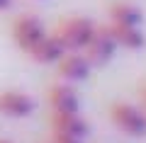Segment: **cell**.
<instances>
[{
  "label": "cell",
  "mask_w": 146,
  "mask_h": 143,
  "mask_svg": "<svg viewBox=\"0 0 146 143\" xmlns=\"http://www.w3.org/2000/svg\"><path fill=\"white\" fill-rule=\"evenodd\" d=\"M95 22L90 17H66L61 24L54 29V34L58 36V41L63 44L66 51H83V46L88 44V39L95 32Z\"/></svg>",
  "instance_id": "obj_1"
},
{
  "label": "cell",
  "mask_w": 146,
  "mask_h": 143,
  "mask_svg": "<svg viewBox=\"0 0 146 143\" xmlns=\"http://www.w3.org/2000/svg\"><path fill=\"white\" fill-rule=\"evenodd\" d=\"M110 121L115 124L124 136L141 138L146 136V112L129 102H112L110 104Z\"/></svg>",
  "instance_id": "obj_2"
},
{
  "label": "cell",
  "mask_w": 146,
  "mask_h": 143,
  "mask_svg": "<svg viewBox=\"0 0 146 143\" xmlns=\"http://www.w3.org/2000/svg\"><path fill=\"white\" fill-rule=\"evenodd\" d=\"M115 53H117V44L110 34L107 24H98L88 44L83 46V56L90 61V66H105L115 58Z\"/></svg>",
  "instance_id": "obj_3"
},
{
  "label": "cell",
  "mask_w": 146,
  "mask_h": 143,
  "mask_svg": "<svg viewBox=\"0 0 146 143\" xmlns=\"http://www.w3.org/2000/svg\"><path fill=\"white\" fill-rule=\"evenodd\" d=\"M10 34H12V41H15L17 49L27 51V49H32L36 41L46 34V29H44V24L34 15H20V17L12 20Z\"/></svg>",
  "instance_id": "obj_4"
},
{
  "label": "cell",
  "mask_w": 146,
  "mask_h": 143,
  "mask_svg": "<svg viewBox=\"0 0 146 143\" xmlns=\"http://www.w3.org/2000/svg\"><path fill=\"white\" fill-rule=\"evenodd\" d=\"M36 109L32 95L22 90H0V114L7 119H27Z\"/></svg>",
  "instance_id": "obj_5"
},
{
  "label": "cell",
  "mask_w": 146,
  "mask_h": 143,
  "mask_svg": "<svg viewBox=\"0 0 146 143\" xmlns=\"http://www.w3.org/2000/svg\"><path fill=\"white\" fill-rule=\"evenodd\" d=\"M90 61L83 56V51H66L56 61V75L63 82H80L90 75Z\"/></svg>",
  "instance_id": "obj_6"
},
{
  "label": "cell",
  "mask_w": 146,
  "mask_h": 143,
  "mask_svg": "<svg viewBox=\"0 0 146 143\" xmlns=\"http://www.w3.org/2000/svg\"><path fill=\"white\" fill-rule=\"evenodd\" d=\"M46 102L51 112H80V97L71 82H54L46 90Z\"/></svg>",
  "instance_id": "obj_7"
},
{
  "label": "cell",
  "mask_w": 146,
  "mask_h": 143,
  "mask_svg": "<svg viewBox=\"0 0 146 143\" xmlns=\"http://www.w3.org/2000/svg\"><path fill=\"white\" fill-rule=\"evenodd\" d=\"M49 124H51V131L66 133V136H78V138H85L90 131L88 121L80 112H51Z\"/></svg>",
  "instance_id": "obj_8"
},
{
  "label": "cell",
  "mask_w": 146,
  "mask_h": 143,
  "mask_svg": "<svg viewBox=\"0 0 146 143\" xmlns=\"http://www.w3.org/2000/svg\"><path fill=\"white\" fill-rule=\"evenodd\" d=\"M27 56L32 58L34 63H42V66H49V63H56L58 58L66 53V49H63V44L58 41V36L54 34H44L42 39L36 41L32 49H27Z\"/></svg>",
  "instance_id": "obj_9"
},
{
  "label": "cell",
  "mask_w": 146,
  "mask_h": 143,
  "mask_svg": "<svg viewBox=\"0 0 146 143\" xmlns=\"http://www.w3.org/2000/svg\"><path fill=\"white\" fill-rule=\"evenodd\" d=\"M107 29L115 39L117 49H124V51H139L146 46V34L141 27L136 24H112L107 22Z\"/></svg>",
  "instance_id": "obj_10"
},
{
  "label": "cell",
  "mask_w": 146,
  "mask_h": 143,
  "mask_svg": "<svg viewBox=\"0 0 146 143\" xmlns=\"http://www.w3.org/2000/svg\"><path fill=\"white\" fill-rule=\"evenodd\" d=\"M107 15H110V22L112 24H136V27H141V22H144V12L134 3H127V0L112 3Z\"/></svg>",
  "instance_id": "obj_11"
},
{
  "label": "cell",
  "mask_w": 146,
  "mask_h": 143,
  "mask_svg": "<svg viewBox=\"0 0 146 143\" xmlns=\"http://www.w3.org/2000/svg\"><path fill=\"white\" fill-rule=\"evenodd\" d=\"M49 141H51V143H85V138H78V136H66V133H56V131H51Z\"/></svg>",
  "instance_id": "obj_12"
},
{
  "label": "cell",
  "mask_w": 146,
  "mask_h": 143,
  "mask_svg": "<svg viewBox=\"0 0 146 143\" xmlns=\"http://www.w3.org/2000/svg\"><path fill=\"white\" fill-rule=\"evenodd\" d=\"M10 5H12V0H0V12H3V10H7Z\"/></svg>",
  "instance_id": "obj_13"
},
{
  "label": "cell",
  "mask_w": 146,
  "mask_h": 143,
  "mask_svg": "<svg viewBox=\"0 0 146 143\" xmlns=\"http://www.w3.org/2000/svg\"><path fill=\"white\" fill-rule=\"evenodd\" d=\"M0 143H15V141H10V138H0Z\"/></svg>",
  "instance_id": "obj_14"
},
{
  "label": "cell",
  "mask_w": 146,
  "mask_h": 143,
  "mask_svg": "<svg viewBox=\"0 0 146 143\" xmlns=\"http://www.w3.org/2000/svg\"><path fill=\"white\" fill-rule=\"evenodd\" d=\"M144 107H146V87H144Z\"/></svg>",
  "instance_id": "obj_15"
},
{
  "label": "cell",
  "mask_w": 146,
  "mask_h": 143,
  "mask_svg": "<svg viewBox=\"0 0 146 143\" xmlns=\"http://www.w3.org/2000/svg\"><path fill=\"white\" fill-rule=\"evenodd\" d=\"M44 143H51V141H44Z\"/></svg>",
  "instance_id": "obj_16"
}]
</instances>
